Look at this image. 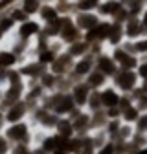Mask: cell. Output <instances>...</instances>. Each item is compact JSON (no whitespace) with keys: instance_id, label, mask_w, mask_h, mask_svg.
<instances>
[{"instance_id":"1","label":"cell","mask_w":147,"mask_h":154,"mask_svg":"<svg viewBox=\"0 0 147 154\" xmlns=\"http://www.w3.org/2000/svg\"><path fill=\"white\" fill-rule=\"evenodd\" d=\"M4 136L9 140L11 145H30L31 143V127L28 121L6 125Z\"/></svg>"},{"instance_id":"2","label":"cell","mask_w":147,"mask_h":154,"mask_svg":"<svg viewBox=\"0 0 147 154\" xmlns=\"http://www.w3.org/2000/svg\"><path fill=\"white\" fill-rule=\"evenodd\" d=\"M41 31H42V24L37 20V18H28V20H24V22H20V24H17L13 37L18 38V41L30 42L31 38L39 37Z\"/></svg>"},{"instance_id":"3","label":"cell","mask_w":147,"mask_h":154,"mask_svg":"<svg viewBox=\"0 0 147 154\" xmlns=\"http://www.w3.org/2000/svg\"><path fill=\"white\" fill-rule=\"evenodd\" d=\"M18 73H20L22 77H24V81H39L41 77L48 72V66H44V64H41L37 59H33V61H22L20 64H18Z\"/></svg>"},{"instance_id":"4","label":"cell","mask_w":147,"mask_h":154,"mask_svg":"<svg viewBox=\"0 0 147 154\" xmlns=\"http://www.w3.org/2000/svg\"><path fill=\"white\" fill-rule=\"evenodd\" d=\"M59 38L64 44H74L83 38L81 31L77 29V26L74 24V18L72 17H61V31H59Z\"/></svg>"},{"instance_id":"5","label":"cell","mask_w":147,"mask_h":154,"mask_svg":"<svg viewBox=\"0 0 147 154\" xmlns=\"http://www.w3.org/2000/svg\"><path fill=\"white\" fill-rule=\"evenodd\" d=\"M74 63H76V59H72L66 51H61L57 57H55V61L48 66V72H52L53 75H57V77H64L66 73L72 72Z\"/></svg>"},{"instance_id":"6","label":"cell","mask_w":147,"mask_h":154,"mask_svg":"<svg viewBox=\"0 0 147 154\" xmlns=\"http://www.w3.org/2000/svg\"><path fill=\"white\" fill-rule=\"evenodd\" d=\"M30 106L22 101H18L15 105H11L8 110H4V119H6V125H11V123H20V121H26L28 114H30Z\"/></svg>"},{"instance_id":"7","label":"cell","mask_w":147,"mask_h":154,"mask_svg":"<svg viewBox=\"0 0 147 154\" xmlns=\"http://www.w3.org/2000/svg\"><path fill=\"white\" fill-rule=\"evenodd\" d=\"M96 68V57L88 53L85 57H81V59H76V63H74V68H72V75H76L77 79H86L90 72H94Z\"/></svg>"},{"instance_id":"8","label":"cell","mask_w":147,"mask_h":154,"mask_svg":"<svg viewBox=\"0 0 147 154\" xmlns=\"http://www.w3.org/2000/svg\"><path fill=\"white\" fill-rule=\"evenodd\" d=\"M101 22V18H99V15L94 11V13H76V17H74V24L77 26V29L81 31V33H86V31H90V29H94L98 24Z\"/></svg>"},{"instance_id":"9","label":"cell","mask_w":147,"mask_h":154,"mask_svg":"<svg viewBox=\"0 0 147 154\" xmlns=\"http://www.w3.org/2000/svg\"><path fill=\"white\" fill-rule=\"evenodd\" d=\"M90 94H92V90L88 88V85H86L85 81L76 83V85H74V88H72V92H70V95H72V99H74V103H76L77 108L86 106Z\"/></svg>"},{"instance_id":"10","label":"cell","mask_w":147,"mask_h":154,"mask_svg":"<svg viewBox=\"0 0 147 154\" xmlns=\"http://www.w3.org/2000/svg\"><path fill=\"white\" fill-rule=\"evenodd\" d=\"M96 70L101 72L105 77H114L116 75V70H118V64L114 63V59L110 55L99 53L96 57Z\"/></svg>"},{"instance_id":"11","label":"cell","mask_w":147,"mask_h":154,"mask_svg":"<svg viewBox=\"0 0 147 154\" xmlns=\"http://www.w3.org/2000/svg\"><path fill=\"white\" fill-rule=\"evenodd\" d=\"M114 81H116V85H118L120 90L129 92V90H133L134 85H136V73H134L133 70H121V72H116Z\"/></svg>"},{"instance_id":"12","label":"cell","mask_w":147,"mask_h":154,"mask_svg":"<svg viewBox=\"0 0 147 154\" xmlns=\"http://www.w3.org/2000/svg\"><path fill=\"white\" fill-rule=\"evenodd\" d=\"M18 64H20V61L17 59V55H15V53H13L6 44L0 46V70L9 72V70L18 68Z\"/></svg>"},{"instance_id":"13","label":"cell","mask_w":147,"mask_h":154,"mask_svg":"<svg viewBox=\"0 0 147 154\" xmlns=\"http://www.w3.org/2000/svg\"><path fill=\"white\" fill-rule=\"evenodd\" d=\"M112 59L118 66H121V70H133L136 66V59L127 50H121V48H116L112 51Z\"/></svg>"},{"instance_id":"14","label":"cell","mask_w":147,"mask_h":154,"mask_svg":"<svg viewBox=\"0 0 147 154\" xmlns=\"http://www.w3.org/2000/svg\"><path fill=\"white\" fill-rule=\"evenodd\" d=\"M59 18H61V15H59L57 8L53 4H42V8L39 11V20H41L42 26H50L53 22H57Z\"/></svg>"},{"instance_id":"15","label":"cell","mask_w":147,"mask_h":154,"mask_svg":"<svg viewBox=\"0 0 147 154\" xmlns=\"http://www.w3.org/2000/svg\"><path fill=\"white\" fill-rule=\"evenodd\" d=\"M99 95H101V106H103L105 110L120 106L121 97H120V94H118L114 88H105V90H99Z\"/></svg>"},{"instance_id":"16","label":"cell","mask_w":147,"mask_h":154,"mask_svg":"<svg viewBox=\"0 0 147 154\" xmlns=\"http://www.w3.org/2000/svg\"><path fill=\"white\" fill-rule=\"evenodd\" d=\"M123 6H121V2H118V0H105V2H99V6H98V15L99 17H110V18H114L118 13H120V9H121Z\"/></svg>"},{"instance_id":"17","label":"cell","mask_w":147,"mask_h":154,"mask_svg":"<svg viewBox=\"0 0 147 154\" xmlns=\"http://www.w3.org/2000/svg\"><path fill=\"white\" fill-rule=\"evenodd\" d=\"M66 53L72 57V59H81V57H85V55L90 53V44L81 38V41L70 44V46L66 48Z\"/></svg>"},{"instance_id":"18","label":"cell","mask_w":147,"mask_h":154,"mask_svg":"<svg viewBox=\"0 0 147 154\" xmlns=\"http://www.w3.org/2000/svg\"><path fill=\"white\" fill-rule=\"evenodd\" d=\"M18 8H20L30 18H33L35 15H39L41 8H42V0H18Z\"/></svg>"},{"instance_id":"19","label":"cell","mask_w":147,"mask_h":154,"mask_svg":"<svg viewBox=\"0 0 147 154\" xmlns=\"http://www.w3.org/2000/svg\"><path fill=\"white\" fill-rule=\"evenodd\" d=\"M85 83L88 85V88H90V90L99 92V88L107 83V77H105L101 72H98V70L94 68V72H90V73H88V77L85 79Z\"/></svg>"},{"instance_id":"20","label":"cell","mask_w":147,"mask_h":154,"mask_svg":"<svg viewBox=\"0 0 147 154\" xmlns=\"http://www.w3.org/2000/svg\"><path fill=\"white\" fill-rule=\"evenodd\" d=\"M55 132L57 136L61 138H74V127H72V119H66V118H59L57 125H55Z\"/></svg>"},{"instance_id":"21","label":"cell","mask_w":147,"mask_h":154,"mask_svg":"<svg viewBox=\"0 0 147 154\" xmlns=\"http://www.w3.org/2000/svg\"><path fill=\"white\" fill-rule=\"evenodd\" d=\"M18 4V0H0V17H6Z\"/></svg>"},{"instance_id":"22","label":"cell","mask_w":147,"mask_h":154,"mask_svg":"<svg viewBox=\"0 0 147 154\" xmlns=\"http://www.w3.org/2000/svg\"><path fill=\"white\" fill-rule=\"evenodd\" d=\"M9 17H11V20H15L17 24H20V22H24V20H28V15L20 9V8H18V6H15L13 9H11V13H9Z\"/></svg>"},{"instance_id":"23","label":"cell","mask_w":147,"mask_h":154,"mask_svg":"<svg viewBox=\"0 0 147 154\" xmlns=\"http://www.w3.org/2000/svg\"><path fill=\"white\" fill-rule=\"evenodd\" d=\"M13 145L9 143V140L4 136V132H0V154H11Z\"/></svg>"},{"instance_id":"24","label":"cell","mask_w":147,"mask_h":154,"mask_svg":"<svg viewBox=\"0 0 147 154\" xmlns=\"http://www.w3.org/2000/svg\"><path fill=\"white\" fill-rule=\"evenodd\" d=\"M98 154H116V145L112 143V141H107L101 149H98L96 150Z\"/></svg>"},{"instance_id":"25","label":"cell","mask_w":147,"mask_h":154,"mask_svg":"<svg viewBox=\"0 0 147 154\" xmlns=\"http://www.w3.org/2000/svg\"><path fill=\"white\" fill-rule=\"evenodd\" d=\"M138 128H140V130H145V128H147V116H143V118H140Z\"/></svg>"},{"instance_id":"26","label":"cell","mask_w":147,"mask_h":154,"mask_svg":"<svg viewBox=\"0 0 147 154\" xmlns=\"http://www.w3.org/2000/svg\"><path fill=\"white\" fill-rule=\"evenodd\" d=\"M4 128H6V119H4V112L0 110V132H4Z\"/></svg>"},{"instance_id":"27","label":"cell","mask_w":147,"mask_h":154,"mask_svg":"<svg viewBox=\"0 0 147 154\" xmlns=\"http://www.w3.org/2000/svg\"><path fill=\"white\" fill-rule=\"evenodd\" d=\"M140 75L142 77H147V63L145 64H140Z\"/></svg>"},{"instance_id":"28","label":"cell","mask_w":147,"mask_h":154,"mask_svg":"<svg viewBox=\"0 0 147 154\" xmlns=\"http://www.w3.org/2000/svg\"><path fill=\"white\" fill-rule=\"evenodd\" d=\"M52 154H70L68 150H63V149H57V150H53Z\"/></svg>"},{"instance_id":"29","label":"cell","mask_w":147,"mask_h":154,"mask_svg":"<svg viewBox=\"0 0 147 154\" xmlns=\"http://www.w3.org/2000/svg\"><path fill=\"white\" fill-rule=\"evenodd\" d=\"M4 101V86H0V105Z\"/></svg>"},{"instance_id":"30","label":"cell","mask_w":147,"mask_h":154,"mask_svg":"<svg viewBox=\"0 0 147 154\" xmlns=\"http://www.w3.org/2000/svg\"><path fill=\"white\" fill-rule=\"evenodd\" d=\"M143 26L147 28V13H145V17H143Z\"/></svg>"},{"instance_id":"31","label":"cell","mask_w":147,"mask_h":154,"mask_svg":"<svg viewBox=\"0 0 147 154\" xmlns=\"http://www.w3.org/2000/svg\"><path fill=\"white\" fill-rule=\"evenodd\" d=\"M2 44H4V38H2V37H0V46H2Z\"/></svg>"},{"instance_id":"32","label":"cell","mask_w":147,"mask_h":154,"mask_svg":"<svg viewBox=\"0 0 147 154\" xmlns=\"http://www.w3.org/2000/svg\"><path fill=\"white\" fill-rule=\"evenodd\" d=\"M140 154H147V150H142V152H140Z\"/></svg>"},{"instance_id":"33","label":"cell","mask_w":147,"mask_h":154,"mask_svg":"<svg viewBox=\"0 0 147 154\" xmlns=\"http://www.w3.org/2000/svg\"><path fill=\"white\" fill-rule=\"evenodd\" d=\"M76 154H79V152H76Z\"/></svg>"}]
</instances>
